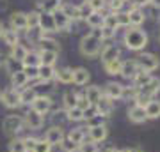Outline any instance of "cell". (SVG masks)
Masks as SVG:
<instances>
[{"instance_id":"6da1fadb","label":"cell","mask_w":160,"mask_h":152,"mask_svg":"<svg viewBox=\"0 0 160 152\" xmlns=\"http://www.w3.org/2000/svg\"><path fill=\"white\" fill-rule=\"evenodd\" d=\"M125 44L130 50L139 51L148 44V35L144 34L142 30H139V28H130V30H126V34H125Z\"/></svg>"},{"instance_id":"7a4b0ae2","label":"cell","mask_w":160,"mask_h":152,"mask_svg":"<svg viewBox=\"0 0 160 152\" xmlns=\"http://www.w3.org/2000/svg\"><path fill=\"white\" fill-rule=\"evenodd\" d=\"M100 48H102V39L100 37H94L92 34L86 35L82 39V43H80V51L86 57H94L100 51Z\"/></svg>"},{"instance_id":"3957f363","label":"cell","mask_w":160,"mask_h":152,"mask_svg":"<svg viewBox=\"0 0 160 152\" xmlns=\"http://www.w3.org/2000/svg\"><path fill=\"white\" fill-rule=\"evenodd\" d=\"M135 62H137L139 69L141 71H146V73H151V71H155V69L158 67V58L153 53H142Z\"/></svg>"},{"instance_id":"277c9868","label":"cell","mask_w":160,"mask_h":152,"mask_svg":"<svg viewBox=\"0 0 160 152\" xmlns=\"http://www.w3.org/2000/svg\"><path fill=\"white\" fill-rule=\"evenodd\" d=\"M23 127V118L18 117V115H9V117L4 118V131L9 133V135H14V133H20Z\"/></svg>"},{"instance_id":"5b68a950","label":"cell","mask_w":160,"mask_h":152,"mask_svg":"<svg viewBox=\"0 0 160 152\" xmlns=\"http://www.w3.org/2000/svg\"><path fill=\"white\" fill-rule=\"evenodd\" d=\"M50 108H52V99L48 96H38L32 101V112L39 113V115H46L50 112Z\"/></svg>"},{"instance_id":"8992f818","label":"cell","mask_w":160,"mask_h":152,"mask_svg":"<svg viewBox=\"0 0 160 152\" xmlns=\"http://www.w3.org/2000/svg\"><path fill=\"white\" fill-rule=\"evenodd\" d=\"M2 103L6 104L7 108H16L20 106L22 103H20V92H18L16 89H7L2 92Z\"/></svg>"},{"instance_id":"52a82bcc","label":"cell","mask_w":160,"mask_h":152,"mask_svg":"<svg viewBox=\"0 0 160 152\" xmlns=\"http://www.w3.org/2000/svg\"><path fill=\"white\" fill-rule=\"evenodd\" d=\"M45 140L48 141L52 147H53V145H61V143H62V140H64V131H62V127H59V126H52L50 129L46 131Z\"/></svg>"},{"instance_id":"ba28073f","label":"cell","mask_w":160,"mask_h":152,"mask_svg":"<svg viewBox=\"0 0 160 152\" xmlns=\"http://www.w3.org/2000/svg\"><path fill=\"white\" fill-rule=\"evenodd\" d=\"M125 96V87L119 83H114V81H110V83H107V87H105V97H109V99H119V97Z\"/></svg>"},{"instance_id":"9c48e42d","label":"cell","mask_w":160,"mask_h":152,"mask_svg":"<svg viewBox=\"0 0 160 152\" xmlns=\"http://www.w3.org/2000/svg\"><path fill=\"white\" fill-rule=\"evenodd\" d=\"M94 106H96L98 115H103V117H109L110 113L114 112V103H112V99H109V97H105V96H102V99Z\"/></svg>"},{"instance_id":"30bf717a","label":"cell","mask_w":160,"mask_h":152,"mask_svg":"<svg viewBox=\"0 0 160 152\" xmlns=\"http://www.w3.org/2000/svg\"><path fill=\"white\" fill-rule=\"evenodd\" d=\"M23 124L27 126L29 129H39L41 126H43V115H39V113H36L30 110L25 115V118H23Z\"/></svg>"},{"instance_id":"8fae6325","label":"cell","mask_w":160,"mask_h":152,"mask_svg":"<svg viewBox=\"0 0 160 152\" xmlns=\"http://www.w3.org/2000/svg\"><path fill=\"white\" fill-rule=\"evenodd\" d=\"M39 28L41 32H55V23H53V18H52V12H43L39 14Z\"/></svg>"},{"instance_id":"7c38bea8","label":"cell","mask_w":160,"mask_h":152,"mask_svg":"<svg viewBox=\"0 0 160 152\" xmlns=\"http://www.w3.org/2000/svg\"><path fill=\"white\" fill-rule=\"evenodd\" d=\"M89 129V140L94 141V143H100L107 138L109 131H107V126H96V127H87Z\"/></svg>"},{"instance_id":"4fadbf2b","label":"cell","mask_w":160,"mask_h":152,"mask_svg":"<svg viewBox=\"0 0 160 152\" xmlns=\"http://www.w3.org/2000/svg\"><path fill=\"white\" fill-rule=\"evenodd\" d=\"M139 71H141V69H139V66H137L135 60H126V62H121L119 74H123L125 78H132V80H133V76H135Z\"/></svg>"},{"instance_id":"5bb4252c","label":"cell","mask_w":160,"mask_h":152,"mask_svg":"<svg viewBox=\"0 0 160 152\" xmlns=\"http://www.w3.org/2000/svg\"><path fill=\"white\" fill-rule=\"evenodd\" d=\"M128 118H130L132 122H135V124H141V122H146V120H148L144 108L137 106V104H133V106L128 110Z\"/></svg>"},{"instance_id":"9a60e30c","label":"cell","mask_w":160,"mask_h":152,"mask_svg":"<svg viewBox=\"0 0 160 152\" xmlns=\"http://www.w3.org/2000/svg\"><path fill=\"white\" fill-rule=\"evenodd\" d=\"M11 27L12 30H25L27 28V14L23 12H12L11 16Z\"/></svg>"},{"instance_id":"2e32d148","label":"cell","mask_w":160,"mask_h":152,"mask_svg":"<svg viewBox=\"0 0 160 152\" xmlns=\"http://www.w3.org/2000/svg\"><path fill=\"white\" fill-rule=\"evenodd\" d=\"M158 90H160V80L158 78H151L148 83L144 85V87H141V89H139V92H142V94H146V96L153 97Z\"/></svg>"},{"instance_id":"e0dca14e","label":"cell","mask_w":160,"mask_h":152,"mask_svg":"<svg viewBox=\"0 0 160 152\" xmlns=\"http://www.w3.org/2000/svg\"><path fill=\"white\" fill-rule=\"evenodd\" d=\"M116 58H119V50L116 48V46L109 44V46H105L102 51V60L103 64H109L112 62V60H116Z\"/></svg>"},{"instance_id":"ac0fdd59","label":"cell","mask_w":160,"mask_h":152,"mask_svg":"<svg viewBox=\"0 0 160 152\" xmlns=\"http://www.w3.org/2000/svg\"><path fill=\"white\" fill-rule=\"evenodd\" d=\"M52 18H53V23H55V28L57 30H62V28L69 27V20L62 11H53L52 12Z\"/></svg>"},{"instance_id":"d6986e66","label":"cell","mask_w":160,"mask_h":152,"mask_svg":"<svg viewBox=\"0 0 160 152\" xmlns=\"http://www.w3.org/2000/svg\"><path fill=\"white\" fill-rule=\"evenodd\" d=\"M89 81V71L86 67L73 69V83L75 85H86Z\"/></svg>"},{"instance_id":"ffe728a7","label":"cell","mask_w":160,"mask_h":152,"mask_svg":"<svg viewBox=\"0 0 160 152\" xmlns=\"http://www.w3.org/2000/svg\"><path fill=\"white\" fill-rule=\"evenodd\" d=\"M144 112H146V117L148 118H158L160 117V101L151 99V101L144 106Z\"/></svg>"},{"instance_id":"44dd1931","label":"cell","mask_w":160,"mask_h":152,"mask_svg":"<svg viewBox=\"0 0 160 152\" xmlns=\"http://www.w3.org/2000/svg\"><path fill=\"white\" fill-rule=\"evenodd\" d=\"M102 90H100V87H96V85H92V87H87V90H86V99L89 103H91V104H96L98 101H100V99H102Z\"/></svg>"},{"instance_id":"7402d4cb","label":"cell","mask_w":160,"mask_h":152,"mask_svg":"<svg viewBox=\"0 0 160 152\" xmlns=\"http://www.w3.org/2000/svg\"><path fill=\"white\" fill-rule=\"evenodd\" d=\"M23 67H39L41 66V60H39V55L34 53V51H27V55L23 57Z\"/></svg>"},{"instance_id":"603a6c76","label":"cell","mask_w":160,"mask_h":152,"mask_svg":"<svg viewBox=\"0 0 160 152\" xmlns=\"http://www.w3.org/2000/svg\"><path fill=\"white\" fill-rule=\"evenodd\" d=\"M11 81H12V87L14 89H20V87H25L29 80H27V76H25L23 71H14V73H11Z\"/></svg>"},{"instance_id":"cb8c5ba5","label":"cell","mask_w":160,"mask_h":152,"mask_svg":"<svg viewBox=\"0 0 160 152\" xmlns=\"http://www.w3.org/2000/svg\"><path fill=\"white\" fill-rule=\"evenodd\" d=\"M55 78L61 81V83H71L73 81V69H59V71H55Z\"/></svg>"},{"instance_id":"d4e9b609","label":"cell","mask_w":160,"mask_h":152,"mask_svg":"<svg viewBox=\"0 0 160 152\" xmlns=\"http://www.w3.org/2000/svg\"><path fill=\"white\" fill-rule=\"evenodd\" d=\"M53 76H55L53 66H39V73H38V78L39 80H43V81H50Z\"/></svg>"},{"instance_id":"484cf974","label":"cell","mask_w":160,"mask_h":152,"mask_svg":"<svg viewBox=\"0 0 160 152\" xmlns=\"http://www.w3.org/2000/svg\"><path fill=\"white\" fill-rule=\"evenodd\" d=\"M39 46H41V50L43 51H55V53L59 51V44L53 39H50V37H41Z\"/></svg>"},{"instance_id":"4316f807","label":"cell","mask_w":160,"mask_h":152,"mask_svg":"<svg viewBox=\"0 0 160 152\" xmlns=\"http://www.w3.org/2000/svg\"><path fill=\"white\" fill-rule=\"evenodd\" d=\"M68 140H71L73 143L80 145L82 141L86 140V133H84V127H77V129H71L68 135Z\"/></svg>"},{"instance_id":"83f0119b","label":"cell","mask_w":160,"mask_h":152,"mask_svg":"<svg viewBox=\"0 0 160 152\" xmlns=\"http://www.w3.org/2000/svg\"><path fill=\"white\" fill-rule=\"evenodd\" d=\"M39 60H41V66H53L55 60H57V53L55 51H41Z\"/></svg>"},{"instance_id":"f1b7e54d","label":"cell","mask_w":160,"mask_h":152,"mask_svg":"<svg viewBox=\"0 0 160 152\" xmlns=\"http://www.w3.org/2000/svg\"><path fill=\"white\" fill-rule=\"evenodd\" d=\"M66 115H68V120H71V122L84 120V110L78 106H73V108H69V110H66Z\"/></svg>"},{"instance_id":"f546056e","label":"cell","mask_w":160,"mask_h":152,"mask_svg":"<svg viewBox=\"0 0 160 152\" xmlns=\"http://www.w3.org/2000/svg\"><path fill=\"white\" fill-rule=\"evenodd\" d=\"M36 97H38V94H36L34 89H25L20 94V103L22 104H32V101H34Z\"/></svg>"},{"instance_id":"4dcf8cb0","label":"cell","mask_w":160,"mask_h":152,"mask_svg":"<svg viewBox=\"0 0 160 152\" xmlns=\"http://www.w3.org/2000/svg\"><path fill=\"white\" fill-rule=\"evenodd\" d=\"M149 80H151V74L149 73H146V71H139V73L133 76V83H135L137 89H141V87H144V85L148 83Z\"/></svg>"},{"instance_id":"1f68e13d","label":"cell","mask_w":160,"mask_h":152,"mask_svg":"<svg viewBox=\"0 0 160 152\" xmlns=\"http://www.w3.org/2000/svg\"><path fill=\"white\" fill-rule=\"evenodd\" d=\"M64 106H66V110H69V108L77 106V101H78V96L75 94V92H71V90H68L66 94H64Z\"/></svg>"},{"instance_id":"d6a6232c","label":"cell","mask_w":160,"mask_h":152,"mask_svg":"<svg viewBox=\"0 0 160 152\" xmlns=\"http://www.w3.org/2000/svg\"><path fill=\"white\" fill-rule=\"evenodd\" d=\"M128 18H130V23L135 25V27H139V25L144 21V14L139 11V9H132V11L128 12Z\"/></svg>"},{"instance_id":"836d02e7","label":"cell","mask_w":160,"mask_h":152,"mask_svg":"<svg viewBox=\"0 0 160 152\" xmlns=\"http://www.w3.org/2000/svg\"><path fill=\"white\" fill-rule=\"evenodd\" d=\"M27 48H25V46H22L20 44V43H18V44H14L12 46V60H23V57L27 55Z\"/></svg>"},{"instance_id":"e575fe53","label":"cell","mask_w":160,"mask_h":152,"mask_svg":"<svg viewBox=\"0 0 160 152\" xmlns=\"http://www.w3.org/2000/svg\"><path fill=\"white\" fill-rule=\"evenodd\" d=\"M4 39H6V44H9L12 48L14 44H18V34H16V30H4Z\"/></svg>"},{"instance_id":"d590c367","label":"cell","mask_w":160,"mask_h":152,"mask_svg":"<svg viewBox=\"0 0 160 152\" xmlns=\"http://www.w3.org/2000/svg\"><path fill=\"white\" fill-rule=\"evenodd\" d=\"M105 71L109 74H119L121 71V60L119 58H116V60H112V62L105 64Z\"/></svg>"},{"instance_id":"8d00e7d4","label":"cell","mask_w":160,"mask_h":152,"mask_svg":"<svg viewBox=\"0 0 160 152\" xmlns=\"http://www.w3.org/2000/svg\"><path fill=\"white\" fill-rule=\"evenodd\" d=\"M87 23H89L92 28H102L103 27V16H100L98 12H92L91 16L87 18Z\"/></svg>"},{"instance_id":"74e56055","label":"cell","mask_w":160,"mask_h":152,"mask_svg":"<svg viewBox=\"0 0 160 152\" xmlns=\"http://www.w3.org/2000/svg\"><path fill=\"white\" fill-rule=\"evenodd\" d=\"M78 150L80 152H98V143H94V141L91 140H84L82 143L78 145Z\"/></svg>"},{"instance_id":"f35d334b","label":"cell","mask_w":160,"mask_h":152,"mask_svg":"<svg viewBox=\"0 0 160 152\" xmlns=\"http://www.w3.org/2000/svg\"><path fill=\"white\" fill-rule=\"evenodd\" d=\"M41 7L45 9V12H53L57 11L59 0H41Z\"/></svg>"},{"instance_id":"ab89813d","label":"cell","mask_w":160,"mask_h":152,"mask_svg":"<svg viewBox=\"0 0 160 152\" xmlns=\"http://www.w3.org/2000/svg\"><path fill=\"white\" fill-rule=\"evenodd\" d=\"M32 152H52V145L46 140H38L34 149H32Z\"/></svg>"},{"instance_id":"60d3db41","label":"cell","mask_w":160,"mask_h":152,"mask_svg":"<svg viewBox=\"0 0 160 152\" xmlns=\"http://www.w3.org/2000/svg\"><path fill=\"white\" fill-rule=\"evenodd\" d=\"M39 27V14L38 12H30L27 14V28H38Z\"/></svg>"},{"instance_id":"b9f144b4","label":"cell","mask_w":160,"mask_h":152,"mask_svg":"<svg viewBox=\"0 0 160 152\" xmlns=\"http://www.w3.org/2000/svg\"><path fill=\"white\" fill-rule=\"evenodd\" d=\"M9 152H27V149H25V143H23V140H12L11 143H9Z\"/></svg>"},{"instance_id":"7bdbcfd3","label":"cell","mask_w":160,"mask_h":152,"mask_svg":"<svg viewBox=\"0 0 160 152\" xmlns=\"http://www.w3.org/2000/svg\"><path fill=\"white\" fill-rule=\"evenodd\" d=\"M92 12H94V11H92V7L89 6L87 2H86V4H82V6L78 7V18H84V20H87V18L91 16Z\"/></svg>"},{"instance_id":"ee69618b","label":"cell","mask_w":160,"mask_h":152,"mask_svg":"<svg viewBox=\"0 0 160 152\" xmlns=\"http://www.w3.org/2000/svg\"><path fill=\"white\" fill-rule=\"evenodd\" d=\"M61 149H62L64 152H77V150H78V145L73 143L71 140H68V138H64L62 143H61Z\"/></svg>"},{"instance_id":"f6af8a7d","label":"cell","mask_w":160,"mask_h":152,"mask_svg":"<svg viewBox=\"0 0 160 152\" xmlns=\"http://www.w3.org/2000/svg\"><path fill=\"white\" fill-rule=\"evenodd\" d=\"M62 12L68 16V20H78V7L66 6V7L62 9Z\"/></svg>"},{"instance_id":"bcb514c9","label":"cell","mask_w":160,"mask_h":152,"mask_svg":"<svg viewBox=\"0 0 160 152\" xmlns=\"http://www.w3.org/2000/svg\"><path fill=\"white\" fill-rule=\"evenodd\" d=\"M105 118L103 115H94V117H91L89 120H87V126L89 127H96V126H105Z\"/></svg>"},{"instance_id":"7dc6e473","label":"cell","mask_w":160,"mask_h":152,"mask_svg":"<svg viewBox=\"0 0 160 152\" xmlns=\"http://www.w3.org/2000/svg\"><path fill=\"white\" fill-rule=\"evenodd\" d=\"M103 27L114 28L116 30V27H118V18H116V14H109V16L103 18Z\"/></svg>"},{"instance_id":"c3c4849f","label":"cell","mask_w":160,"mask_h":152,"mask_svg":"<svg viewBox=\"0 0 160 152\" xmlns=\"http://www.w3.org/2000/svg\"><path fill=\"white\" fill-rule=\"evenodd\" d=\"M22 71L25 73L27 80H36L38 78V73H39V67H23Z\"/></svg>"},{"instance_id":"681fc988","label":"cell","mask_w":160,"mask_h":152,"mask_svg":"<svg viewBox=\"0 0 160 152\" xmlns=\"http://www.w3.org/2000/svg\"><path fill=\"white\" fill-rule=\"evenodd\" d=\"M118 18V25H130V18H128V12H121V14H116Z\"/></svg>"},{"instance_id":"f907efd6","label":"cell","mask_w":160,"mask_h":152,"mask_svg":"<svg viewBox=\"0 0 160 152\" xmlns=\"http://www.w3.org/2000/svg\"><path fill=\"white\" fill-rule=\"evenodd\" d=\"M116 34L114 28H107V27H102V39H112Z\"/></svg>"},{"instance_id":"816d5d0a","label":"cell","mask_w":160,"mask_h":152,"mask_svg":"<svg viewBox=\"0 0 160 152\" xmlns=\"http://www.w3.org/2000/svg\"><path fill=\"white\" fill-rule=\"evenodd\" d=\"M94 115H98L96 106H94V104H91L89 108H86V110H84V118H86V120H89V118L94 117Z\"/></svg>"},{"instance_id":"f5cc1de1","label":"cell","mask_w":160,"mask_h":152,"mask_svg":"<svg viewBox=\"0 0 160 152\" xmlns=\"http://www.w3.org/2000/svg\"><path fill=\"white\" fill-rule=\"evenodd\" d=\"M36 138H25L23 140V143H25V149H27V152H32V149H34V145H36Z\"/></svg>"},{"instance_id":"db71d44e","label":"cell","mask_w":160,"mask_h":152,"mask_svg":"<svg viewBox=\"0 0 160 152\" xmlns=\"http://www.w3.org/2000/svg\"><path fill=\"white\" fill-rule=\"evenodd\" d=\"M87 4H89V6L92 7V11H96V9H102V6H103V0H89Z\"/></svg>"},{"instance_id":"11a10c76","label":"cell","mask_w":160,"mask_h":152,"mask_svg":"<svg viewBox=\"0 0 160 152\" xmlns=\"http://www.w3.org/2000/svg\"><path fill=\"white\" fill-rule=\"evenodd\" d=\"M123 6V0H112V4H110V7H112V9H119V7Z\"/></svg>"},{"instance_id":"9f6ffc18","label":"cell","mask_w":160,"mask_h":152,"mask_svg":"<svg viewBox=\"0 0 160 152\" xmlns=\"http://www.w3.org/2000/svg\"><path fill=\"white\" fill-rule=\"evenodd\" d=\"M7 9V0H0V11Z\"/></svg>"},{"instance_id":"6f0895ef","label":"cell","mask_w":160,"mask_h":152,"mask_svg":"<svg viewBox=\"0 0 160 152\" xmlns=\"http://www.w3.org/2000/svg\"><path fill=\"white\" fill-rule=\"evenodd\" d=\"M125 152H142L139 147H132V149H125Z\"/></svg>"},{"instance_id":"680465c9","label":"cell","mask_w":160,"mask_h":152,"mask_svg":"<svg viewBox=\"0 0 160 152\" xmlns=\"http://www.w3.org/2000/svg\"><path fill=\"white\" fill-rule=\"evenodd\" d=\"M133 2H135L137 6H144V4H148L149 0H133Z\"/></svg>"},{"instance_id":"91938a15","label":"cell","mask_w":160,"mask_h":152,"mask_svg":"<svg viewBox=\"0 0 160 152\" xmlns=\"http://www.w3.org/2000/svg\"><path fill=\"white\" fill-rule=\"evenodd\" d=\"M149 2H151V4H153V6L160 7V0H149Z\"/></svg>"},{"instance_id":"94428289","label":"cell","mask_w":160,"mask_h":152,"mask_svg":"<svg viewBox=\"0 0 160 152\" xmlns=\"http://www.w3.org/2000/svg\"><path fill=\"white\" fill-rule=\"evenodd\" d=\"M2 34H4V25L0 23V37H2Z\"/></svg>"},{"instance_id":"6125c7cd","label":"cell","mask_w":160,"mask_h":152,"mask_svg":"<svg viewBox=\"0 0 160 152\" xmlns=\"http://www.w3.org/2000/svg\"><path fill=\"white\" fill-rule=\"evenodd\" d=\"M105 152H118V150H116L114 147H110V149H107V150H105Z\"/></svg>"},{"instance_id":"be15d7a7","label":"cell","mask_w":160,"mask_h":152,"mask_svg":"<svg viewBox=\"0 0 160 152\" xmlns=\"http://www.w3.org/2000/svg\"><path fill=\"white\" fill-rule=\"evenodd\" d=\"M0 64H2V57H0Z\"/></svg>"},{"instance_id":"e7e4bbea","label":"cell","mask_w":160,"mask_h":152,"mask_svg":"<svg viewBox=\"0 0 160 152\" xmlns=\"http://www.w3.org/2000/svg\"><path fill=\"white\" fill-rule=\"evenodd\" d=\"M118 152H125V150H118Z\"/></svg>"},{"instance_id":"03108f58","label":"cell","mask_w":160,"mask_h":152,"mask_svg":"<svg viewBox=\"0 0 160 152\" xmlns=\"http://www.w3.org/2000/svg\"><path fill=\"white\" fill-rule=\"evenodd\" d=\"M0 96H2V92H0Z\"/></svg>"}]
</instances>
